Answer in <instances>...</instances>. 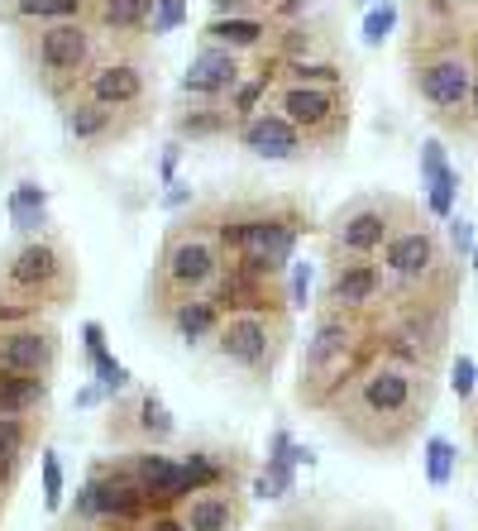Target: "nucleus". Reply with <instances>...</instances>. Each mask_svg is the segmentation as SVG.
I'll return each mask as SVG.
<instances>
[{"label": "nucleus", "mask_w": 478, "mask_h": 531, "mask_svg": "<svg viewBox=\"0 0 478 531\" xmlns=\"http://www.w3.org/2000/svg\"><path fill=\"white\" fill-rule=\"evenodd\" d=\"M196 216L211 225L225 249V264L244 268L254 278H283L297 240L311 230V206L287 192H235V197L192 201Z\"/></svg>", "instance_id": "obj_1"}, {"label": "nucleus", "mask_w": 478, "mask_h": 531, "mask_svg": "<svg viewBox=\"0 0 478 531\" xmlns=\"http://www.w3.org/2000/svg\"><path fill=\"white\" fill-rule=\"evenodd\" d=\"M330 421L364 450H397L416 436V426L431 412V374L392 364L373 354L359 374L326 402Z\"/></svg>", "instance_id": "obj_2"}, {"label": "nucleus", "mask_w": 478, "mask_h": 531, "mask_svg": "<svg viewBox=\"0 0 478 531\" xmlns=\"http://www.w3.org/2000/svg\"><path fill=\"white\" fill-rule=\"evenodd\" d=\"M82 288L77 259L53 230L20 235L10 249H0V321H29L63 311Z\"/></svg>", "instance_id": "obj_3"}, {"label": "nucleus", "mask_w": 478, "mask_h": 531, "mask_svg": "<svg viewBox=\"0 0 478 531\" xmlns=\"http://www.w3.org/2000/svg\"><path fill=\"white\" fill-rule=\"evenodd\" d=\"M10 39H15V53H20L29 82L44 91L53 106L72 101L82 91V82L106 63V53H110V44L101 39V29L91 20L39 24V29H20Z\"/></svg>", "instance_id": "obj_4"}, {"label": "nucleus", "mask_w": 478, "mask_h": 531, "mask_svg": "<svg viewBox=\"0 0 478 531\" xmlns=\"http://www.w3.org/2000/svg\"><path fill=\"white\" fill-rule=\"evenodd\" d=\"M225 273V249L211 235V225L196 216V206L187 216H177L163 235V249L153 259L149 273V311L158 321H168V311L187 297L216 288V278Z\"/></svg>", "instance_id": "obj_5"}, {"label": "nucleus", "mask_w": 478, "mask_h": 531, "mask_svg": "<svg viewBox=\"0 0 478 531\" xmlns=\"http://www.w3.org/2000/svg\"><path fill=\"white\" fill-rule=\"evenodd\" d=\"M364 335L369 331H364L359 316L321 307V321H316V331L306 340L302 369H297V402L302 407L326 412V402L378 354V340H364Z\"/></svg>", "instance_id": "obj_6"}, {"label": "nucleus", "mask_w": 478, "mask_h": 531, "mask_svg": "<svg viewBox=\"0 0 478 531\" xmlns=\"http://www.w3.org/2000/svg\"><path fill=\"white\" fill-rule=\"evenodd\" d=\"M287 340H292V307H287V302H273V307L225 311L216 335L206 340V350L216 354L225 369H239V374H249L263 383V378H273Z\"/></svg>", "instance_id": "obj_7"}, {"label": "nucleus", "mask_w": 478, "mask_h": 531, "mask_svg": "<svg viewBox=\"0 0 478 531\" xmlns=\"http://www.w3.org/2000/svg\"><path fill=\"white\" fill-rule=\"evenodd\" d=\"M297 134L311 139V149H335L349 134V91L345 87H292V82H273L268 101Z\"/></svg>", "instance_id": "obj_8"}, {"label": "nucleus", "mask_w": 478, "mask_h": 531, "mask_svg": "<svg viewBox=\"0 0 478 531\" xmlns=\"http://www.w3.org/2000/svg\"><path fill=\"white\" fill-rule=\"evenodd\" d=\"M402 216H407V206L392 197H359L340 206L326 225L330 259H373L397 235Z\"/></svg>", "instance_id": "obj_9"}, {"label": "nucleus", "mask_w": 478, "mask_h": 531, "mask_svg": "<svg viewBox=\"0 0 478 531\" xmlns=\"http://www.w3.org/2000/svg\"><path fill=\"white\" fill-rule=\"evenodd\" d=\"M77 96H82V101H96V106H115V111H149L153 115L149 48H110L106 63L82 82Z\"/></svg>", "instance_id": "obj_10"}, {"label": "nucleus", "mask_w": 478, "mask_h": 531, "mask_svg": "<svg viewBox=\"0 0 478 531\" xmlns=\"http://www.w3.org/2000/svg\"><path fill=\"white\" fill-rule=\"evenodd\" d=\"M58 120H63V134L67 144L77 149V154H106V149H120V144H130L134 134L149 125L153 115L149 111H115V106H96V101H82V96H72L58 106Z\"/></svg>", "instance_id": "obj_11"}, {"label": "nucleus", "mask_w": 478, "mask_h": 531, "mask_svg": "<svg viewBox=\"0 0 478 531\" xmlns=\"http://www.w3.org/2000/svg\"><path fill=\"white\" fill-rule=\"evenodd\" d=\"M87 488L96 498V531H144V522L153 517L149 498L139 493L125 455L96 460L87 474Z\"/></svg>", "instance_id": "obj_12"}, {"label": "nucleus", "mask_w": 478, "mask_h": 531, "mask_svg": "<svg viewBox=\"0 0 478 531\" xmlns=\"http://www.w3.org/2000/svg\"><path fill=\"white\" fill-rule=\"evenodd\" d=\"M58 364H63V335H58V326L48 316L0 326V374L53 378Z\"/></svg>", "instance_id": "obj_13"}, {"label": "nucleus", "mask_w": 478, "mask_h": 531, "mask_svg": "<svg viewBox=\"0 0 478 531\" xmlns=\"http://www.w3.org/2000/svg\"><path fill=\"white\" fill-rule=\"evenodd\" d=\"M244 77H249V58H239V53L216 48V44H196L192 63H187L182 82H177V96H196V101H230Z\"/></svg>", "instance_id": "obj_14"}, {"label": "nucleus", "mask_w": 478, "mask_h": 531, "mask_svg": "<svg viewBox=\"0 0 478 531\" xmlns=\"http://www.w3.org/2000/svg\"><path fill=\"white\" fill-rule=\"evenodd\" d=\"M235 144L244 149V154L263 158V163H306V158H316L311 139L292 130V125H287L273 106H259V111L249 115V120L239 125Z\"/></svg>", "instance_id": "obj_15"}, {"label": "nucleus", "mask_w": 478, "mask_h": 531, "mask_svg": "<svg viewBox=\"0 0 478 531\" xmlns=\"http://www.w3.org/2000/svg\"><path fill=\"white\" fill-rule=\"evenodd\" d=\"M106 431L110 441H125L130 450H163L177 436V421L158 393H134L125 407H115Z\"/></svg>", "instance_id": "obj_16"}, {"label": "nucleus", "mask_w": 478, "mask_h": 531, "mask_svg": "<svg viewBox=\"0 0 478 531\" xmlns=\"http://www.w3.org/2000/svg\"><path fill=\"white\" fill-rule=\"evenodd\" d=\"M125 465H130L134 484L149 498L153 512H177L192 498L187 474H182V460L168 455V450H125Z\"/></svg>", "instance_id": "obj_17"}, {"label": "nucleus", "mask_w": 478, "mask_h": 531, "mask_svg": "<svg viewBox=\"0 0 478 531\" xmlns=\"http://www.w3.org/2000/svg\"><path fill=\"white\" fill-rule=\"evenodd\" d=\"M412 87L426 106H435V111H464L469 96H474V67H469L464 53H440V58L416 63Z\"/></svg>", "instance_id": "obj_18"}, {"label": "nucleus", "mask_w": 478, "mask_h": 531, "mask_svg": "<svg viewBox=\"0 0 478 531\" xmlns=\"http://www.w3.org/2000/svg\"><path fill=\"white\" fill-rule=\"evenodd\" d=\"M383 297V264L373 259H330V278H326V292L321 302L326 311H345V316H359Z\"/></svg>", "instance_id": "obj_19"}, {"label": "nucleus", "mask_w": 478, "mask_h": 531, "mask_svg": "<svg viewBox=\"0 0 478 531\" xmlns=\"http://www.w3.org/2000/svg\"><path fill=\"white\" fill-rule=\"evenodd\" d=\"M177 144H220L239 134V115L230 111V101H196V96H177V106L168 111Z\"/></svg>", "instance_id": "obj_20"}, {"label": "nucleus", "mask_w": 478, "mask_h": 531, "mask_svg": "<svg viewBox=\"0 0 478 531\" xmlns=\"http://www.w3.org/2000/svg\"><path fill=\"white\" fill-rule=\"evenodd\" d=\"M182 527L187 531H239L244 517H249V493L239 484H225V488H206V493H192L182 508Z\"/></svg>", "instance_id": "obj_21"}, {"label": "nucleus", "mask_w": 478, "mask_h": 531, "mask_svg": "<svg viewBox=\"0 0 478 531\" xmlns=\"http://www.w3.org/2000/svg\"><path fill=\"white\" fill-rule=\"evenodd\" d=\"M278 24L268 15H235V20H206L196 44H216V48H230L239 58H263L268 53V39H273Z\"/></svg>", "instance_id": "obj_22"}, {"label": "nucleus", "mask_w": 478, "mask_h": 531, "mask_svg": "<svg viewBox=\"0 0 478 531\" xmlns=\"http://www.w3.org/2000/svg\"><path fill=\"white\" fill-rule=\"evenodd\" d=\"M58 20H91V0H0V29L10 34Z\"/></svg>", "instance_id": "obj_23"}, {"label": "nucleus", "mask_w": 478, "mask_h": 531, "mask_svg": "<svg viewBox=\"0 0 478 531\" xmlns=\"http://www.w3.org/2000/svg\"><path fill=\"white\" fill-rule=\"evenodd\" d=\"M44 426H48V417H0V474L10 484H20L34 445L44 441Z\"/></svg>", "instance_id": "obj_24"}, {"label": "nucleus", "mask_w": 478, "mask_h": 531, "mask_svg": "<svg viewBox=\"0 0 478 531\" xmlns=\"http://www.w3.org/2000/svg\"><path fill=\"white\" fill-rule=\"evenodd\" d=\"M220 316H225V311H220V302L211 297V292H201V297L177 302V307L168 311V321H163V326H168V331H173L187 350H196V345H206V340L216 335Z\"/></svg>", "instance_id": "obj_25"}, {"label": "nucleus", "mask_w": 478, "mask_h": 531, "mask_svg": "<svg viewBox=\"0 0 478 531\" xmlns=\"http://www.w3.org/2000/svg\"><path fill=\"white\" fill-rule=\"evenodd\" d=\"M53 378L0 374V417H48Z\"/></svg>", "instance_id": "obj_26"}, {"label": "nucleus", "mask_w": 478, "mask_h": 531, "mask_svg": "<svg viewBox=\"0 0 478 531\" xmlns=\"http://www.w3.org/2000/svg\"><path fill=\"white\" fill-rule=\"evenodd\" d=\"M10 225L20 235H44L48 230V192L39 182H15V192H10Z\"/></svg>", "instance_id": "obj_27"}, {"label": "nucleus", "mask_w": 478, "mask_h": 531, "mask_svg": "<svg viewBox=\"0 0 478 531\" xmlns=\"http://www.w3.org/2000/svg\"><path fill=\"white\" fill-rule=\"evenodd\" d=\"M421 173L431 182V211L435 216H450V201H455V173L445 168V154H440V144H426L421 149Z\"/></svg>", "instance_id": "obj_28"}, {"label": "nucleus", "mask_w": 478, "mask_h": 531, "mask_svg": "<svg viewBox=\"0 0 478 531\" xmlns=\"http://www.w3.org/2000/svg\"><path fill=\"white\" fill-rule=\"evenodd\" d=\"M450 469H455V445L445 436H431L426 441V479H431V488L450 484Z\"/></svg>", "instance_id": "obj_29"}, {"label": "nucleus", "mask_w": 478, "mask_h": 531, "mask_svg": "<svg viewBox=\"0 0 478 531\" xmlns=\"http://www.w3.org/2000/svg\"><path fill=\"white\" fill-rule=\"evenodd\" d=\"M182 20H187V0H153V10H149V39H163V34H173Z\"/></svg>", "instance_id": "obj_30"}, {"label": "nucleus", "mask_w": 478, "mask_h": 531, "mask_svg": "<svg viewBox=\"0 0 478 531\" xmlns=\"http://www.w3.org/2000/svg\"><path fill=\"white\" fill-rule=\"evenodd\" d=\"M44 503L53 512L63 508V465H58L53 450H44Z\"/></svg>", "instance_id": "obj_31"}, {"label": "nucleus", "mask_w": 478, "mask_h": 531, "mask_svg": "<svg viewBox=\"0 0 478 531\" xmlns=\"http://www.w3.org/2000/svg\"><path fill=\"white\" fill-rule=\"evenodd\" d=\"M235 15H268L259 0H211V20H235Z\"/></svg>", "instance_id": "obj_32"}, {"label": "nucleus", "mask_w": 478, "mask_h": 531, "mask_svg": "<svg viewBox=\"0 0 478 531\" xmlns=\"http://www.w3.org/2000/svg\"><path fill=\"white\" fill-rule=\"evenodd\" d=\"M388 29H392V10L383 5V10H373V15H369V24H364V39H369V44H383V39H388Z\"/></svg>", "instance_id": "obj_33"}, {"label": "nucleus", "mask_w": 478, "mask_h": 531, "mask_svg": "<svg viewBox=\"0 0 478 531\" xmlns=\"http://www.w3.org/2000/svg\"><path fill=\"white\" fill-rule=\"evenodd\" d=\"M450 383H455V393H459V398H469V393H474V359H464V354H459L455 378H450Z\"/></svg>", "instance_id": "obj_34"}, {"label": "nucleus", "mask_w": 478, "mask_h": 531, "mask_svg": "<svg viewBox=\"0 0 478 531\" xmlns=\"http://www.w3.org/2000/svg\"><path fill=\"white\" fill-rule=\"evenodd\" d=\"M144 531H187V527H182L177 512H153L149 522H144Z\"/></svg>", "instance_id": "obj_35"}, {"label": "nucleus", "mask_w": 478, "mask_h": 531, "mask_svg": "<svg viewBox=\"0 0 478 531\" xmlns=\"http://www.w3.org/2000/svg\"><path fill=\"white\" fill-rule=\"evenodd\" d=\"M450 240H455L459 254H469L474 249V230H469V221H455V230H450Z\"/></svg>", "instance_id": "obj_36"}, {"label": "nucleus", "mask_w": 478, "mask_h": 531, "mask_svg": "<svg viewBox=\"0 0 478 531\" xmlns=\"http://www.w3.org/2000/svg\"><path fill=\"white\" fill-rule=\"evenodd\" d=\"M10 493H15V484H10V479L0 474V517H5V503H10Z\"/></svg>", "instance_id": "obj_37"}, {"label": "nucleus", "mask_w": 478, "mask_h": 531, "mask_svg": "<svg viewBox=\"0 0 478 531\" xmlns=\"http://www.w3.org/2000/svg\"><path fill=\"white\" fill-rule=\"evenodd\" d=\"M263 10H268V20H273V10H278V5H283V0H259Z\"/></svg>", "instance_id": "obj_38"}, {"label": "nucleus", "mask_w": 478, "mask_h": 531, "mask_svg": "<svg viewBox=\"0 0 478 531\" xmlns=\"http://www.w3.org/2000/svg\"><path fill=\"white\" fill-rule=\"evenodd\" d=\"M469 106H474V111H478V82H474V96H469Z\"/></svg>", "instance_id": "obj_39"}, {"label": "nucleus", "mask_w": 478, "mask_h": 531, "mask_svg": "<svg viewBox=\"0 0 478 531\" xmlns=\"http://www.w3.org/2000/svg\"><path fill=\"white\" fill-rule=\"evenodd\" d=\"M435 5H464V0H435Z\"/></svg>", "instance_id": "obj_40"}, {"label": "nucleus", "mask_w": 478, "mask_h": 531, "mask_svg": "<svg viewBox=\"0 0 478 531\" xmlns=\"http://www.w3.org/2000/svg\"><path fill=\"white\" fill-rule=\"evenodd\" d=\"M474 445H478V417H474Z\"/></svg>", "instance_id": "obj_41"}, {"label": "nucleus", "mask_w": 478, "mask_h": 531, "mask_svg": "<svg viewBox=\"0 0 478 531\" xmlns=\"http://www.w3.org/2000/svg\"><path fill=\"white\" fill-rule=\"evenodd\" d=\"M474 268H478V249H474Z\"/></svg>", "instance_id": "obj_42"}, {"label": "nucleus", "mask_w": 478, "mask_h": 531, "mask_svg": "<svg viewBox=\"0 0 478 531\" xmlns=\"http://www.w3.org/2000/svg\"><path fill=\"white\" fill-rule=\"evenodd\" d=\"M149 5H153V0H149Z\"/></svg>", "instance_id": "obj_43"}]
</instances>
